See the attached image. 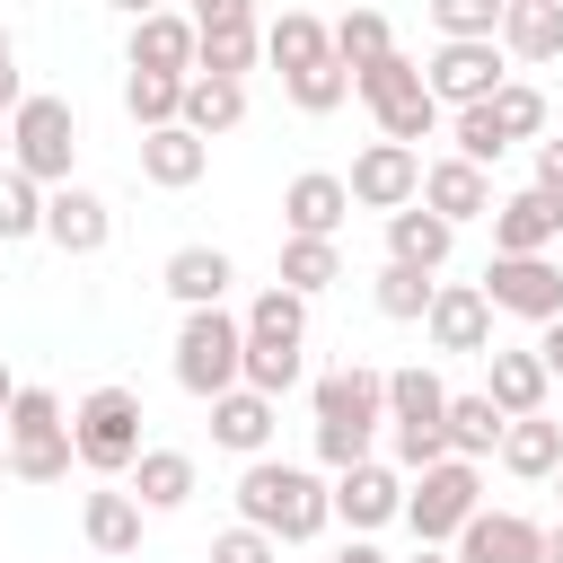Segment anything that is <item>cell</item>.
<instances>
[{"mask_svg": "<svg viewBox=\"0 0 563 563\" xmlns=\"http://www.w3.org/2000/svg\"><path fill=\"white\" fill-rule=\"evenodd\" d=\"M238 519L264 528L273 545H308V537L334 519V501H325V484H317L308 466H290V457H246V475H238Z\"/></svg>", "mask_w": 563, "mask_h": 563, "instance_id": "obj_1", "label": "cell"}, {"mask_svg": "<svg viewBox=\"0 0 563 563\" xmlns=\"http://www.w3.org/2000/svg\"><path fill=\"white\" fill-rule=\"evenodd\" d=\"M378 422H387V369L343 361V369H325V378H317V457H325L334 475L369 457Z\"/></svg>", "mask_w": 563, "mask_h": 563, "instance_id": "obj_2", "label": "cell"}, {"mask_svg": "<svg viewBox=\"0 0 563 563\" xmlns=\"http://www.w3.org/2000/svg\"><path fill=\"white\" fill-rule=\"evenodd\" d=\"M0 449H9V475H18V484H62L70 457H79L62 396H53V387H18L9 413H0Z\"/></svg>", "mask_w": 563, "mask_h": 563, "instance_id": "obj_3", "label": "cell"}, {"mask_svg": "<svg viewBox=\"0 0 563 563\" xmlns=\"http://www.w3.org/2000/svg\"><path fill=\"white\" fill-rule=\"evenodd\" d=\"M238 361H246V325L229 308H185V325H176V387L211 405V396L238 387Z\"/></svg>", "mask_w": 563, "mask_h": 563, "instance_id": "obj_4", "label": "cell"}, {"mask_svg": "<svg viewBox=\"0 0 563 563\" xmlns=\"http://www.w3.org/2000/svg\"><path fill=\"white\" fill-rule=\"evenodd\" d=\"M70 158H79V114L62 97H18V114H9V167L53 194V185H70Z\"/></svg>", "mask_w": 563, "mask_h": 563, "instance_id": "obj_5", "label": "cell"}, {"mask_svg": "<svg viewBox=\"0 0 563 563\" xmlns=\"http://www.w3.org/2000/svg\"><path fill=\"white\" fill-rule=\"evenodd\" d=\"M70 449L88 475H132L141 457V396L132 387H88L79 413H70Z\"/></svg>", "mask_w": 563, "mask_h": 563, "instance_id": "obj_6", "label": "cell"}, {"mask_svg": "<svg viewBox=\"0 0 563 563\" xmlns=\"http://www.w3.org/2000/svg\"><path fill=\"white\" fill-rule=\"evenodd\" d=\"M352 88H361V106L378 114V141H405V150H413V141H431V123H440V97L422 88V62L387 53V62H369Z\"/></svg>", "mask_w": 563, "mask_h": 563, "instance_id": "obj_7", "label": "cell"}, {"mask_svg": "<svg viewBox=\"0 0 563 563\" xmlns=\"http://www.w3.org/2000/svg\"><path fill=\"white\" fill-rule=\"evenodd\" d=\"M475 510H484V475H475V457H440V466H422V475L405 484V510H396V519H413L422 545H449Z\"/></svg>", "mask_w": 563, "mask_h": 563, "instance_id": "obj_8", "label": "cell"}, {"mask_svg": "<svg viewBox=\"0 0 563 563\" xmlns=\"http://www.w3.org/2000/svg\"><path fill=\"white\" fill-rule=\"evenodd\" d=\"M475 290H484L493 308H510V317H528V325H545V317H563V264H554V255H493Z\"/></svg>", "mask_w": 563, "mask_h": 563, "instance_id": "obj_9", "label": "cell"}, {"mask_svg": "<svg viewBox=\"0 0 563 563\" xmlns=\"http://www.w3.org/2000/svg\"><path fill=\"white\" fill-rule=\"evenodd\" d=\"M343 194H352L361 211H405V202H422V150H405V141H369V150L352 158Z\"/></svg>", "mask_w": 563, "mask_h": 563, "instance_id": "obj_10", "label": "cell"}, {"mask_svg": "<svg viewBox=\"0 0 563 563\" xmlns=\"http://www.w3.org/2000/svg\"><path fill=\"white\" fill-rule=\"evenodd\" d=\"M422 334H431V352H493V299L475 290V282H440L431 290V308H422Z\"/></svg>", "mask_w": 563, "mask_h": 563, "instance_id": "obj_11", "label": "cell"}, {"mask_svg": "<svg viewBox=\"0 0 563 563\" xmlns=\"http://www.w3.org/2000/svg\"><path fill=\"white\" fill-rule=\"evenodd\" d=\"M501 44H440L431 62H422V88L440 97V106H484L493 88H501Z\"/></svg>", "mask_w": 563, "mask_h": 563, "instance_id": "obj_12", "label": "cell"}, {"mask_svg": "<svg viewBox=\"0 0 563 563\" xmlns=\"http://www.w3.org/2000/svg\"><path fill=\"white\" fill-rule=\"evenodd\" d=\"M325 501H334V519H343L352 537H369V528H387V519L405 510V475H396V466H378V457H361V466H343V475H334V493H325Z\"/></svg>", "mask_w": 563, "mask_h": 563, "instance_id": "obj_13", "label": "cell"}, {"mask_svg": "<svg viewBox=\"0 0 563 563\" xmlns=\"http://www.w3.org/2000/svg\"><path fill=\"white\" fill-rule=\"evenodd\" d=\"M493 220V255H554V238H563V202L554 194H510V202H493L484 211Z\"/></svg>", "mask_w": 563, "mask_h": 563, "instance_id": "obj_14", "label": "cell"}, {"mask_svg": "<svg viewBox=\"0 0 563 563\" xmlns=\"http://www.w3.org/2000/svg\"><path fill=\"white\" fill-rule=\"evenodd\" d=\"M44 238H53L62 255H106L114 211H106L88 185H53V194H44Z\"/></svg>", "mask_w": 563, "mask_h": 563, "instance_id": "obj_15", "label": "cell"}, {"mask_svg": "<svg viewBox=\"0 0 563 563\" xmlns=\"http://www.w3.org/2000/svg\"><path fill=\"white\" fill-rule=\"evenodd\" d=\"M545 361L537 352H519V343H493L484 352V396H493V413L501 422H519V413H545Z\"/></svg>", "mask_w": 563, "mask_h": 563, "instance_id": "obj_16", "label": "cell"}, {"mask_svg": "<svg viewBox=\"0 0 563 563\" xmlns=\"http://www.w3.org/2000/svg\"><path fill=\"white\" fill-rule=\"evenodd\" d=\"M537 554H545V528L519 510H475L457 528V563H537Z\"/></svg>", "mask_w": 563, "mask_h": 563, "instance_id": "obj_17", "label": "cell"}, {"mask_svg": "<svg viewBox=\"0 0 563 563\" xmlns=\"http://www.w3.org/2000/svg\"><path fill=\"white\" fill-rule=\"evenodd\" d=\"M255 53H264V26H255V9L194 26V79H246V70H255Z\"/></svg>", "mask_w": 563, "mask_h": 563, "instance_id": "obj_18", "label": "cell"}, {"mask_svg": "<svg viewBox=\"0 0 563 563\" xmlns=\"http://www.w3.org/2000/svg\"><path fill=\"white\" fill-rule=\"evenodd\" d=\"M501 62H563V0H501Z\"/></svg>", "mask_w": 563, "mask_h": 563, "instance_id": "obj_19", "label": "cell"}, {"mask_svg": "<svg viewBox=\"0 0 563 563\" xmlns=\"http://www.w3.org/2000/svg\"><path fill=\"white\" fill-rule=\"evenodd\" d=\"M422 211H440L449 229H457V220H484V211H493V176L466 167V158H431V167H422Z\"/></svg>", "mask_w": 563, "mask_h": 563, "instance_id": "obj_20", "label": "cell"}, {"mask_svg": "<svg viewBox=\"0 0 563 563\" xmlns=\"http://www.w3.org/2000/svg\"><path fill=\"white\" fill-rule=\"evenodd\" d=\"M343 211H352V194H343V176H325V167H308V176L282 185V220H290V238H334Z\"/></svg>", "mask_w": 563, "mask_h": 563, "instance_id": "obj_21", "label": "cell"}, {"mask_svg": "<svg viewBox=\"0 0 563 563\" xmlns=\"http://www.w3.org/2000/svg\"><path fill=\"white\" fill-rule=\"evenodd\" d=\"M132 70L194 79V18H176V9H150V18H132Z\"/></svg>", "mask_w": 563, "mask_h": 563, "instance_id": "obj_22", "label": "cell"}, {"mask_svg": "<svg viewBox=\"0 0 563 563\" xmlns=\"http://www.w3.org/2000/svg\"><path fill=\"white\" fill-rule=\"evenodd\" d=\"M202 167H211V141H194L185 123H158V132H141V176H150V185L185 194V185H202Z\"/></svg>", "mask_w": 563, "mask_h": 563, "instance_id": "obj_23", "label": "cell"}, {"mask_svg": "<svg viewBox=\"0 0 563 563\" xmlns=\"http://www.w3.org/2000/svg\"><path fill=\"white\" fill-rule=\"evenodd\" d=\"M449 246H457V229H449L440 211H422V202H405V211H387V264H413V273H440V264H449Z\"/></svg>", "mask_w": 563, "mask_h": 563, "instance_id": "obj_24", "label": "cell"}, {"mask_svg": "<svg viewBox=\"0 0 563 563\" xmlns=\"http://www.w3.org/2000/svg\"><path fill=\"white\" fill-rule=\"evenodd\" d=\"M176 123H185L194 141H220V132H238V123H246V79H185V106H176Z\"/></svg>", "mask_w": 563, "mask_h": 563, "instance_id": "obj_25", "label": "cell"}, {"mask_svg": "<svg viewBox=\"0 0 563 563\" xmlns=\"http://www.w3.org/2000/svg\"><path fill=\"white\" fill-rule=\"evenodd\" d=\"M158 282H167V299H185V308H220V290L238 282V264H229L220 246H176Z\"/></svg>", "mask_w": 563, "mask_h": 563, "instance_id": "obj_26", "label": "cell"}, {"mask_svg": "<svg viewBox=\"0 0 563 563\" xmlns=\"http://www.w3.org/2000/svg\"><path fill=\"white\" fill-rule=\"evenodd\" d=\"M211 440L238 449V457H264V440H273V396H255V387L211 396Z\"/></svg>", "mask_w": 563, "mask_h": 563, "instance_id": "obj_27", "label": "cell"}, {"mask_svg": "<svg viewBox=\"0 0 563 563\" xmlns=\"http://www.w3.org/2000/svg\"><path fill=\"white\" fill-rule=\"evenodd\" d=\"M132 501L141 510H185L194 501V457L185 449H141L132 457Z\"/></svg>", "mask_w": 563, "mask_h": 563, "instance_id": "obj_28", "label": "cell"}, {"mask_svg": "<svg viewBox=\"0 0 563 563\" xmlns=\"http://www.w3.org/2000/svg\"><path fill=\"white\" fill-rule=\"evenodd\" d=\"M510 475H554L563 466V422H545V413H519V422H501V449H493Z\"/></svg>", "mask_w": 563, "mask_h": 563, "instance_id": "obj_29", "label": "cell"}, {"mask_svg": "<svg viewBox=\"0 0 563 563\" xmlns=\"http://www.w3.org/2000/svg\"><path fill=\"white\" fill-rule=\"evenodd\" d=\"M440 440H449V457H493V449H501V413H493V396H484V387H475V396H449Z\"/></svg>", "mask_w": 563, "mask_h": 563, "instance_id": "obj_30", "label": "cell"}, {"mask_svg": "<svg viewBox=\"0 0 563 563\" xmlns=\"http://www.w3.org/2000/svg\"><path fill=\"white\" fill-rule=\"evenodd\" d=\"M79 528H88L97 554L123 563V554L141 545V501H132V493H88V501H79Z\"/></svg>", "mask_w": 563, "mask_h": 563, "instance_id": "obj_31", "label": "cell"}, {"mask_svg": "<svg viewBox=\"0 0 563 563\" xmlns=\"http://www.w3.org/2000/svg\"><path fill=\"white\" fill-rule=\"evenodd\" d=\"M264 53H273V70L290 79V70H308V62H325V53H334V35H325V26L308 18V9H282V18L264 26Z\"/></svg>", "mask_w": 563, "mask_h": 563, "instance_id": "obj_32", "label": "cell"}, {"mask_svg": "<svg viewBox=\"0 0 563 563\" xmlns=\"http://www.w3.org/2000/svg\"><path fill=\"white\" fill-rule=\"evenodd\" d=\"M484 123H493L501 150H510V141H537V132H545V97H537L528 79H501V88L484 97Z\"/></svg>", "mask_w": 563, "mask_h": 563, "instance_id": "obj_33", "label": "cell"}, {"mask_svg": "<svg viewBox=\"0 0 563 563\" xmlns=\"http://www.w3.org/2000/svg\"><path fill=\"white\" fill-rule=\"evenodd\" d=\"M325 282H343V255H334V238H282V290L317 299Z\"/></svg>", "mask_w": 563, "mask_h": 563, "instance_id": "obj_34", "label": "cell"}, {"mask_svg": "<svg viewBox=\"0 0 563 563\" xmlns=\"http://www.w3.org/2000/svg\"><path fill=\"white\" fill-rule=\"evenodd\" d=\"M238 325H246V343H308V299L273 282V290H264V299H255Z\"/></svg>", "mask_w": 563, "mask_h": 563, "instance_id": "obj_35", "label": "cell"}, {"mask_svg": "<svg viewBox=\"0 0 563 563\" xmlns=\"http://www.w3.org/2000/svg\"><path fill=\"white\" fill-rule=\"evenodd\" d=\"M325 35H334V62H343L352 79H361L369 62H387V53H396V35H387V18H378V9H352V18H343V26H325Z\"/></svg>", "mask_w": 563, "mask_h": 563, "instance_id": "obj_36", "label": "cell"}, {"mask_svg": "<svg viewBox=\"0 0 563 563\" xmlns=\"http://www.w3.org/2000/svg\"><path fill=\"white\" fill-rule=\"evenodd\" d=\"M299 369H308V361H299V343H246L238 387H255V396H273V405H282V396L299 387Z\"/></svg>", "mask_w": 563, "mask_h": 563, "instance_id": "obj_37", "label": "cell"}, {"mask_svg": "<svg viewBox=\"0 0 563 563\" xmlns=\"http://www.w3.org/2000/svg\"><path fill=\"white\" fill-rule=\"evenodd\" d=\"M449 413V387L431 369H387V422H440Z\"/></svg>", "mask_w": 563, "mask_h": 563, "instance_id": "obj_38", "label": "cell"}, {"mask_svg": "<svg viewBox=\"0 0 563 563\" xmlns=\"http://www.w3.org/2000/svg\"><path fill=\"white\" fill-rule=\"evenodd\" d=\"M18 238H44V185L0 167V246H18Z\"/></svg>", "mask_w": 563, "mask_h": 563, "instance_id": "obj_39", "label": "cell"}, {"mask_svg": "<svg viewBox=\"0 0 563 563\" xmlns=\"http://www.w3.org/2000/svg\"><path fill=\"white\" fill-rule=\"evenodd\" d=\"M282 88H290V106H299V114H334V106L352 97V70H343V62L325 53V62H308V70H290Z\"/></svg>", "mask_w": 563, "mask_h": 563, "instance_id": "obj_40", "label": "cell"}, {"mask_svg": "<svg viewBox=\"0 0 563 563\" xmlns=\"http://www.w3.org/2000/svg\"><path fill=\"white\" fill-rule=\"evenodd\" d=\"M123 106H132V123H141V132H158V123H176L185 79H167V70H132V79H123Z\"/></svg>", "mask_w": 563, "mask_h": 563, "instance_id": "obj_41", "label": "cell"}, {"mask_svg": "<svg viewBox=\"0 0 563 563\" xmlns=\"http://www.w3.org/2000/svg\"><path fill=\"white\" fill-rule=\"evenodd\" d=\"M431 273H413V264H378V317H396V325H413L422 308H431Z\"/></svg>", "mask_w": 563, "mask_h": 563, "instance_id": "obj_42", "label": "cell"}, {"mask_svg": "<svg viewBox=\"0 0 563 563\" xmlns=\"http://www.w3.org/2000/svg\"><path fill=\"white\" fill-rule=\"evenodd\" d=\"M431 26H440V44H493L501 0H431Z\"/></svg>", "mask_w": 563, "mask_h": 563, "instance_id": "obj_43", "label": "cell"}, {"mask_svg": "<svg viewBox=\"0 0 563 563\" xmlns=\"http://www.w3.org/2000/svg\"><path fill=\"white\" fill-rule=\"evenodd\" d=\"M387 449H396V466H405V475H422V466H440V457H449L440 422H396V431H387Z\"/></svg>", "mask_w": 563, "mask_h": 563, "instance_id": "obj_44", "label": "cell"}, {"mask_svg": "<svg viewBox=\"0 0 563 563\" xmlns=\"http://www.w3.org/2000/svg\"><path fill=\"white\" fill-rule=\"evenodd\" d=\"M211 563H282V545H273L264 528H246V519H238V528H220V537H211Z\"/></svg>", "mask_w": 563, "mask_h": 563, "instance_id": "obj_45", "label": "cell"}, {"mask_svg": "<svg viewBox=\"0 0 563 563\" xmlns=\"http://www.w3.org/2000/svg\"><path fill=\"white\" fill-rule=\"evenodd\" d=\"M18 97H26V88H18V44H9V26H0V114H18Z\"/></svg>", "mask_w": 563, "mask_h": 563, "instance_id": "obj_46", "label": "cell"}, {"mask_svg": "<svg viewBox=\"0 0 563 563\" xmlns=\"http://www.w3.org/2000/svg\"><path fill=\"white\" fill-rule=\"evenodd\" d=\"M537 194H554V202H563V141H545V150H537Z\"/></svg>", "mask_w": 563, "mask_h": 563, "instance_id": "obj_47", "label": "cell"}, {"mask_svg": "<svg viewBox=\"0 0 563 563\" xmlns=\"http://www.w3.org/2000/svg\"><path fill=\"white\" fill-rule=\"evenodd\" d=\"M528 352H537V361H545V378H563V317H545V334H537V343H528Z\"/></svg>", "mask_w": 563, "mask_h": 563, "instance_id": "obj_48", "label": "cell"}, {"mask_svg": "<svg viewBox=\"0 0 563 563\" xmlns=\"http://www.w3.org/2000/svg\"><path fill=\"white\" fill-rule=\"evenodd\" d=\"M238 9H255V0H185V18H194V26H211V18H238Z\"/></svg>", "mask_w": 563, "mask_h": 563, "instance_id": "obj_49", "label": "cell"}, {"mask_svg": "<svg viewBox=\"0 0 563 563\" xmlns=\"http://www.w3.org/2000/svg\"><path fill=\"white\" fill-rule=\"evenodd\" d=\"M334 563H387V554H378V545H361V537H352V545H343V554H334Z\"/></svg>", "mask_w": 563, "mask_h": 563, "instance_id": "obj_50", "label": "cell"}, {"mask_svg": "<svg viewBox=\"0 0 563 563\" xmlns=\"http://www.w3.org/2000/svg\"><path fill=\"white\" fill-rule=\"evenodd\" d=\"M405 563H457V554H440V545H413V554H405Z\"/></svg>", "mask_w": 563, "mask_h": 563, "instance_id": "obj_51", "label": "cell"}, {"mask_svg": "<svg viewBox=\"0 0 563 563\" xmlns=\"http://www.w3.org/2000/svg\"><path fill=\"white\" fill-rule=\"evenodd\" d=\"M537 563H563V528H545V554Z\"/></svg>", "mask_w": 563, "mask_h": 563, "instance_id": "obj_52", "label": "cell"}, {"mask_svg": "<svg viewBox=\"0 0 563 563\" xmlns=\"http://www.w3.org/2000/svg\"><path fill=\"white\" fill-rule=\"evenodd\" d=\"M114 9H123V18H150V9H167V0H114Z\"/></svg>", "mask_w": 563, "mask_h": 563, "instance_id": "obj_53", "label": "cell"}, {"mask_svg": "<svg viewBox=\"0 0 563 563\" xmlns=\"http://www.w3.org/2000/svg\"><path fill=\"white\" fill-rule=\"evenodd\" d=\"M9 396H18V378H9V361H0V413H9Z\"/></svg>", "mask_w": 563, "mask_h": 563, "instance_id": "obj_54", "label": "cell"}, {"mask_svg": "<svg viewBox=\"0 0 563 563\" xmlns=\"http://www.w3.org/2000/svg\"><path fill=\"white\" fill-rule=\"evenodd\" d=\"M0 167H9V123H0Z\"/></svg>", "mask_w": 563, "mask_h": 563, "instance_id": "obj_55", "label": "cell"}, {"mask_svg": "<svg viewBox=\"0 0 563 563\" xmlns=\"http://www.w3.org/2000/svg\"><path fill=\"white\" fill-rule=\"evenodd\" d=\"M0 475H9V449H0Z\"/></svg>", "mask_w": 563, "mask_h": 563, "instance_id": "obj_56", "label": "cell"}, {"mask_svg": "<svg viewBox=\"0 0 563 563\" xmlns=\"http://www.w3.org/2000/svg\"><path fill=\"white\" fill-rule=\"evenodd\" d=\"M97 563H114V554H97Z\"/></svg>", "mask_w": 563, "mask_h": 563, "instance_id": "obj_57", "label": "cell"}, {"mask_svg": "<svg viewBox=\"0 0 563 563\" xmlns=\"http://www.w3.org/2000/svg\"><path fill=\"white\" fill-rule=\"evenodd\" d=\"M554 484H563V466H554Z\"/></svg>", "mask_w": 563, "mask_h": 563, "instance_id": "obj_58", "label": "cell"}]
</instances>
